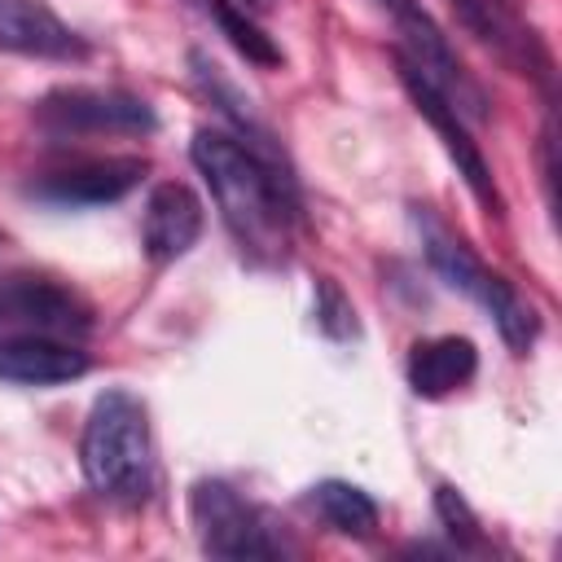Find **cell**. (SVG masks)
<instances>
[{"mask_svg": "<svg viewBox=\"0 0 562 562\" xmlns=\"http://www.w3.org/2000/svg\"><path fill=\"white\" fill-rule=\"evenodd\" d=\"M189 158L241 250L255 259H281L294 220V180L220 127H202L189 145Z\"/></svg>", "mask_w": 562, "mask_h": 562, "instance_id": "cell-1", "label": "cell"}, {"mask_svg": "<svg viewBox=\"0 0 562 562\" xmlns=\"http://www.w3.org/2000/svg\"><path fill=\"white\" fill-rule=\"evenodd\" d=\"M83 479L97 496L136 505L154 487V439H149V413L132 391H105L97 395L83 439H79Z\"/></svg>", "mask_w": 562, "mask_h": 562, "instance_id": "cell-2", "label": "cell"}, {"mask_svg": "<svg viewBox=\"0 0 562 562\" xmlns=\"http://www.w3.org/2000/svg\"><path fill=\"white\" fill-rule=\"evenodd\" d=\"M417 228H422V246H426L430 268H435L452 290H461L465 299H474V303L496 321V329H501V338L509 342V351H527V347L536 342V334H540V321H536L531 303H527L505 277H496L492 268H483L479 255H474L461 237H452L435 215H417Z\"/></svg>", "mask_w": 562, "mask_h": 562, "instance_id": "cell-3", "label": "cell"}, {"mask_svg": "<svg viewBox=\"0 0 562 562\" xmlns=\"http://www.w3.org/2000/svg\"><path fill=\"white\" fill-rule=\"evenodd\" d=\"M378 4L386 9V18L395 22V35H400V44L391 53H400L426 83H435L465 123L487 119V92L461 66V57L452 53V44L435 26V18L422 9V0H378Z\"/></svg>", "mask_w": 562, "mask_h": 562, "instance_id": "cell-4", "label": "cell"}, {"mask_svg": "<svg viewBox=\"0 0 562 562\" xmlns=\"http://www.w3.org/2000/svg\"><path fill=\"white\" fill-rule=\"evenodd\" d=\"M189 514L198 527V540L211 558H233V562H259V558H277L281 540L268 522V514L250 501H241V492H233L220 479H202L189 492Z\"/></svg>", "mask_w": 562, "mask_h": 562, "instance_id": "cell-5", "label": "cell"}, {"mask_svg": "<svg viewBox=\"0 0 562 562\" xmlns=\"http://www.w3.org/2000/svg\"><path fill=\"white\" fill-rule=\"evenodd\" d=\"M35 123L53 136H97V132H154V110L145 97L123 88H57L35 105Z\"/></svg>", "mask_w": 562, "mask_h": 562, "instance_id": "cell-6", "label": "cell"}, {"mask_svg": "<svg viewBox=\"0 0 562 562\" xmlns=\"http://www.w3.org/2000/svg\"><path fill=\"white\" fill-rule=\"evenodd\" d=\"M395 57V75H400V83H404V92L413 97V105H417V114L430 123V132L443 140V149H448V158L457 162V176L470 184V193L479 198V206L487 211V215H496L501 220V211H505V202H501V189H496V180H492V167H487V158H483V149H479V140L470 136V127H465V119L452 110V101L435 88V83H426L400 53H391Z\"/></svg>", "mask_w": 562, "mask_h": 562, "instance_id": "cell-7", "label": "cell"}, {"mask_svg": "<svg viewBox=\"0 0 562 562\" xmlns=\"http://www.w3.org/2000/svg\"><path fill=\"white\" fill-rule=\"evenodd\" d=\"M0 321L31 334H83L92 325L88 303L48 277H0Z\"/></svg>", "mask_w": 562, "mask_h": 562, "instance_id": "cell-8", "label": "cell"}, {"mask_svg": "<svg viewBox=\"0 0 562 562\" xmlns=\"http://www.w3.org/2000/svg\"><path fill=\"white\" fill-rule=\"evenodd\" d=\"M145 171H149L145 158H92V162H75L40 176L31 184V198L53 206H105L127 198L145 180Z\"/></svg>", "mask_w": 562, "mask_h": 562, "instance_id": "cell-9", "label": "cell"}, {"mask_svg": "<svg viewBox=\"0 0 562 562\" xmlns=\"http://www.w3.org/2000/svg\"><path fill=\"white\" fill-rule=\"evenodd\" d=\"M457 18L483 40L492 44L518 75H536L540 83H549V53L540 44V35L518 18L514 0H452Z\"/></svg>", "mask_w": 562, "mask_h": 562, "instance_id": "cell-10", "label": "cell"}, {"mask_svg": "<svg viewBox=\"0 0 562 562\" xmlns=\"http://www.w3.org/2000/svg\"><path fill=\"white\" fill-rule=\"evenodd\" d=\"M202 202L189 184L180 180H162L154 184L149 202H145V224H140V237H145V255L154 263H171L180 255L193 250V241L202 237Z\"/></svg>", "mask_w": 562, "mask_h": 562, "instance_id": "cell-11", "label": "cell"}, {"mask_svg": "<svg viewBox=\"0 0 562 562\" xmlns=\"http://www.w3.org/2000/svg\"><path fill=\"white\" fill-rule=\"evenodd\" d=\"M88 373V351L61 342L53 334H18L0 338V378L18 386H57Z\"/></svg>", "mask_w": 562, "mask_h": 562, "instance_id": "cell-12", "label": "cell"}, {"mask_svg": "<svg viewBox=\"0 0 562 562\" xmlns=\"http://www.w3.org/2000/svg\"><path fill=\"white\" fill-rule=\"evenodd\" d=\"M0 48L26 53V57H57V61L88 57L83 35H75L40 0H0Z\"/></svg>", "mask_w": 562, "mask_h": 562, "instance_id": "cell-13", "label": "cell"}, {"mask_svg": "<svg viewBox=\"0 0 562 562\" xmlns=\"http://www.w3.org/2000/svg\"><path fill=\"white\" fill-rule=\"evenodd\" d=\"M479 369V351L470 338H457V334H443V338H430V342H417L413 356H408V386L422 395V400H443L452 391H461Z\"/></svg>", "mask_w": 562, "mask_h": 562, "instance_id": "cell-14", "label": "cell"}, {"mask_svg": "<svg viewBox=\"0 0 562 562\" xmlns=\"http://www.w3.org/2000/svg\"><path fill=\"white\" fill-rule=\"evenodd\" d=\"M312 509H316L334 531H342V536L364 540V536L378 531V505H373V496H369L364 487H356V483H342V479L316 483V487H312Z\"/></svg>", "mask_w": 562, "mask_h": 562, "instance_id": "cell-15", "label": "cell"}, {"mask_svg": "<svg viewBox=\"0 0 562 562\" xmlns=\"http://www.w3.org/2000/svg\"><path fill=\"white\" fill-rule=\"evenodd\" d=\"M211 18H215V26L224 31V40L246 57V61H255V66H281V48H277V40L255 22V13L250 9H241L237 0H198Z\"/></svg>", "mask_w": 562, "mask_h": 562, "instance_id": "cell-16", "label": "cell"}, {"mask_svg": "<svg viewBox=\"0 0 562 562\" xmlns=\"http://www.w3.org/2000/svg\"><path fill=\"white\" fill-rule=\"evenodd\" d=\"M316 325L329 338H356V307L351 299L338 290V281H316Z\"/></svg>", "mask_w": 562, "mask_h": 562, "instance_id": "cell-17", "label": "cell"}, {"mask_svg": "<svg viewBox=\"0 0 562 562\" xmlns=\"http://www.w3.org/2000/svg\"><path fill=\"white\" fill-rule=\"evenodd\" d=\"M435 514H439L443 531L457 540V549H483V531H479L470 505L452 487H435Z\"/></svg>", "mask_w": 562, "mask_h": 562, "instance_id": "cell-18", "label": "cell"}, {"mask_svg": "<svg viewBox=\"0 0 562 562\" xmlns=\"http://www.w3.org/2000/svg\"><path fill=\"white\" fill-rule=\"evenodd\" d=\"M553 145H558V132H553V114H549V119H544V132H540V167H544L549 206H558V162H553Z\"/></svg>", "mask_w": 562, "mask_h": 562, "instance_id": "cell-19", "label": "cell"}]
</instances>
